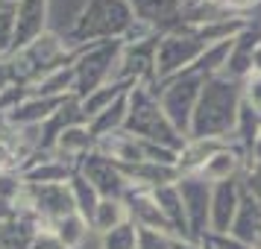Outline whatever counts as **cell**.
Returning a JSON list of instances; mask_svg holds the SVG:
<instances>
[{"label":"cell","instance_id":"e575fe53","mask_svg":"<svg viewBox=\"0 0 261 249\" xmlns=\"http://www.w3.org/2000/svg\"><path fill=\"white\" fill-rule=\"evenodd\" d=\"M249 164H261V135L258 141H255V147H252V155H249ZM247 164V167H249Z\"/></svg>","mask_w":261,"mask_h":249},{"label":"cell","instance_id":"484cf974","mask_svg":"<svg viewBox=\"0 0 261 249\" xmlns=\"http://www.w3.org/2000/svg\"><path fill=\"white\" fill-rule=\"evenodd\" d=\"M50 232L59 237L68 249H76V246H83L85 240L91 237V226L85 223L80 214H68V217H62L59 223H53Z\"/></svg>","mask_w":261,"mask_h":249},{"label":"cell","instance_id":"5b68a950","mask_svg":"<svg viewBox=\"0 0 261 249\" xmlns=\"http://www.w3.org/2000/svg\"><path fill=\"white\" fill-rule=\"evenodd\" d=\"M205 50H208V44L191 24H179L170 33H162L159 47H155V85L194 68Z\"/></svg>","mask_w":261,"mask_h":249},{"label":"cell","instance_id":"d6a6232c","mask_svg":"<svg viewBox=\"0 0 261 249\" xmlns=\"http://www.w3.org/2000/svg\"><path fill=\"white\" fill-rule=\"evenodd\" d=\"M30 249H68V246H65L53 232H41V235L33 240V246H30Z\"/></svg>","mask_w":261,"mask_h":249},{"label":"cell","instance_id":"52a82bcc","mask_svg":"<svg viewBox=\"0 0 261 249\" xmlns=\"http://www.w3.org/2000/svg\"><path fill=\"white\" fill-rule=\"evenodd\" d=\"M179 197H182V208H185V223H188V235L194 240H202L208 235V211H212V185L202 176H179L176 182Z\"/></svg>","mask_w":261,"mask_h":249},{"label":"cell","instance_id":"8fae6325","mask_svg":"<svg viewBox=\"0 0 261 249\" xmlns=\"http://www.w3.org/2000/svg\"><path fill=\"white\" fill-rule=\"evenodd\" d=\"M135 21H144L159 33H170L173 26L182 24L188 0H126Z\"/></svg>","mask_w":261,"mask_h":249},{"label":"cell","instance_id":"277c9868","mask_svg":"<svg viewBox=\"0 0 261 249\" xmlns=\"http://www.w3.org/2000/svg\"><path fill=\"white\" fill-rule=\"evenodd\" d=\"M120 50L123 41H97L88 47L76 50L73 59V97L83 103L85 97H91L97 88L115 82L118 79V65H120Z\"/></svg>","mask_w":261,"mask_h":249},{"label":"cell","instance_id":"836d02e7","mask_svg":"<svg viewBox=\"0 0 261 249\" xmlns=\"http://www.w3.org/2000/svg\"><path fill=\"white\" fill-rule=\"evenodd\" d=\"M170 249H202V243H200V240H194V237L173 235V237H170Z\"/></svg>","mask_w":261,"mask_h":249},{"label":"cell","instance_id":"83f0119b","mask_svg":"<svg viewBox=\"0 0 261 249\" xmlns=\"http://www.w3.org/2000/svg\"><path fill=\"white\" fill-rule=\"evenodd\" d=\"M15 47V0H0V56Z\"/></svg>","mask_w":261,"mask_h":249},{"label":"cell","instance_id":"74e56055","mask_svg":"<svg viewBox=\"0 0 261 249\" xmlns=\"http://www.w3.org/2000/svg\"><path fill=\"white\" fill-rule=\"evenodd\" d=\"M255 246H261V237H258V243H255Z\"/></svg>","mask_w":261,"mask_h":249},{"label":"cell","instance_id":"4316f807","mask_svg":"<svg viewBox=\"0 0 261 249\" xmlns=\"http://www.w3.org/2000/svg\"><path fill=\"white\" fill-rule=\"evenodd\" d=\"M100 249H138V229L135 223H126L100 235Z\"/></svg>","mask_w":261,"mask_h":249},{"label":"cell","instance_id":"7402d4cb","mask_svg":"<svg viewBox=\"0 0 261 249\" xmlns=\"http://www.w3.org/2000/svg\"><path fill=\"white\" fill-rule=\"evenodd\" d=\"M27 94L50 97V100H68V97H73V65L59 68V71L47 73V76H41L36 85L27 88Z\"/></svg>","mask_w":261,"mask_h":249},{"label":"cell","instance_id":"ffe728a7","mask_svg":"<svg viewBox=\"0 0 261 249\" xmlns=\"http://www.w3.org/2000/svg\"><path fill=\"white\" fill-rule=\"evenodd\" d=\"M223 144H229V141H185V147L179 150V161H176L179 176H194V173H200L202 164H205Z\"/></svg>","mask_w":261,"mask_h":249},{"label":"cell","instance_id":"4fadbf2b","mask_svg":"<svg viewBox=\"0 0 261 249\" xmlns=\"http://www.w3.org/2000/svg\"><path fill=\"white\" fill-rule=\"evenodd\" d=\"M50 0H15V50L27 47L41 33H47Z\"/></svg>","mask_w":261,"mask_h":249},{"label":"cell","instance_id":"3957f363","mask_svg":"<svg viewBox=\"0 0 261 249\" xmlns=\"http://www.w3.org/2000/svg\"><path fill=\"white\" fill-rule=\"evenodd\" d=\"M126 126L123 129L135 135V138H144V141L162 144V147H170V150H182L185 147V138L173 129V123L167 120V115L162 112V103L155 97L153 85H132L129 94H126Z\"/></svg>","mask_w":261,"mask_h":249},{"label":"cell","instance_id":"ba28073f","mask_svg":"<svg viewBox=\"0 0 261 249\" xmlns=\"http://www.w3.org/2000/svg\"><path fill=\"white\" fill-rule=\"evenodd\" d=\"M76 170L94 185L97 193H100L103 200H123V193L129 190V179L123 173V167L115 164L112 158H106V155L97 153V150L83 155L80 164H76Z\"/></svg>","mask_w":261,"mask_h":249},{"label":"cell","instance_id":"603a6c76","mask_svg":"<svg viewBox=\"0 0 261 249\" xmlns=\"http://www.w3.org/2000/svg\"><path fill=\"white\" fill-rule=\"evenodd\" d=\"M126 108H129V103H126V94H123L120 100H115L109 108H103L97 118L88 120L91 135L100 141V138H106V135H112V132H120L123 126H126Z\"/></svg>","mask_w":261,"mask_h":249},{"label":"cell","instance_id":"cb8c5ba5","mask_svg":"<svg viewBox=\"0 0 261 249\" xmlns=\"http://www.w3.org/2000/svg\"><path fill=\"white\" fill-rule=\"evenodd\" d=\"M129 88H132V82H123V79H115V82H109V85H103V88H97L91 97H85L83 103V115H85V120H91V118H97L103 108H109L115 100H120L123 94H129Z\"/></svg>","mask_w":261,"mask_h":249},{"label":"cell","instance_id":"9c48e42d","mask_svg":"<svg viewBox=\"0 0 261 249\" xmlns=\"http://www.w3.org/2000/svg\"><path fill=\"white\" fill-rule=\"evenodd\" d=\"M241 197H244V182L241 179H229V182H217L212 185V211H208V232L214 235H226L235 214L241 208Z\"/></svg>","mask_w":261,"mask_h":249},{"label":"cell","instance_id":"f1b7e54d","mask_svg":"<svg viewBox=\"0 0 261 249\" xmlns=\"http://www.w3.org/2000/svg\"><path fill=\"white\" fill-rule=\"evenodd\" d=\"M170 237L167 232H155V229H138V249H170Z\"/></svg>","mask_w":261,"mask_h":249},{"label":"cell","instance_id":"d4e9b609","mask_svg":"<svg viewBox=\"0 0 261 249\" xmlns=\"http://www.w3.org/2000/svg\"><path fill=\"white\" fill-rule=\"evenodd\" d=\"M126 220H129V214H126L123 200H100L94 220H91V232L100 237V235H106V232H112V229L123 226Z\"/></svg>","mask_w":261,"mask_h":249},{"label":"cell","instance_id":"d590c367","mask_svg":"<svg viewBox=\"0 0 261 249\" xmlns=\"http://www.w3.org/2000/svg\"><path fill=\"white\" fill-rule=\"evenodd\" d=\"M252 73H261V44L252 53Z\"/></svg>","mask_w":261,"mask_h":249},{"label":"cell","instance_id":"ac0fdd59","mask_svg":"<svg viewBox=\"0 0 261 249\" xmlns=\"http://www.w3.org/2000/svg\"><path fill=\"white\" fill-rule=\"evenodd\" d=\"M229 235L238 237L241 243H247V246L255 249L261 237V202L255 197H249L247 190H244V197H241V208L235 214V223L229 229Z\"/></svg>","mask_w":261,"mask_h":249},{"label":"cell","instance_id":"9a60e30c","mask_svg":"<svg viewBox=\"0 0 261 249\" xmlns=\"http://www.w3.org/2000/svg\"><path fill=\"white\" fill-rule=\"evenodd\" d=\"M244 170H247V155L229 141V144H223V147H220L205 164H202V170L197 173V176H202L208 185H217V182L241 179L244 176Z\"/></svg>","mask_w":261,"mask_h":249},{"label":"cell","instance_id":"d6986e66","mask_svg":"<svg viewBox=\"0 0 261 249\" xmlns=\"http://www.w3.org/2000/svg\"><path fill=\"white\" fill-rule=\"evenodd\" d=\"M153 197H155V202H159V211L165 214L167 226L173 229V235L191 237V235H188V223H185V208H182V197H179L176 182H173V185L153 188Z\"/></svg>","mask_w":261,"mask_h":249},{"label":"cell","instance_id":"7c38bea8","mask_svg":"<svg viewBox=\"0 0 261 249\" xmlns=\"http://www.w3.org/2000/svg\"><path fill=\"white\" fill-rule=\"evenodd\" d=\"M123 205L129 214V223H135V229H155V232H167L173 235V229L167 226L165 214L159 211L153 190L141 188V185H129V190L123 193Z\"/></svg>","mask_w":261,"mask_h":249},{"label":"cell","instance_id":"8992f818","mask_svg":"<svg viewBox=\"0 0 261 249\" xmlns=\"http://www.w3.org/2000/svg\"><path fill=\"white\" fill-rule=\"evenodd\" d=\"M202 85H205V79L194 71H185V73H179V76H173V79H165V82L153 85L155 97L162 103V112L167 115V120L173 123V129L185 141H188L191 118H194V108H197Z\"/></svg>","mask_w":261,"mask_h":249},{"label":"cell","instance_id":"6da1fadb","mask_svg":"<svg viewBox=\"0 0 261 249\" xmlns=\"http://www.w3.org/2000/svg\"><path fill=\"white\" fill-rule=\"evenodd\" d=\"M241 106H244L241 82L229 79L223 73L205 79L194 118H191L188 141H232Z\"/></svg>","mask_w":261,"mask_h":249},{"label":"cell","instance_id":"f546056e","mask_svg":"<svg viewBox=\"0 0 261 249\" xmlns=\"http://www.w3.org/2000/svg\"><path fill=\"white\" fill-rule=\"evenodd\" d=\"M241 88H244V103L261 115V73H249L241 82Z\"/></svg>","mask_w":261,"mask_h":249},{"label":"cell","instance_id":"ab89813d","mask_svg":"<svg viewBox=\"0 0 261 249\" xmlns=\"http://www.w3.org/2000/svg\"><path fill=\"white\" fill-rule=\"evenodd\" d=\"M255 249H261V246H255Z\"/></svg>","mask_w":261,"mask_h":249},{"label":"cell","instance_id":"4dcf8cb0","mask_svg":"<svg viewBox=\"0 0 261 249\" xmlns=\"http://www.w3.org/2000/svg\"><path fill=\"white\" fill-rule=\"evenodd\" d=\"M202 243L208 249H252V246H247V243H241L238 237H232L229 232L226 235H214V232H208V235L202 237Z\"/></svg>","mask_w":261,"mask_h":249},{"label":"cell","instance_id":"7a4b0ae2","mask_svg":"<svg viewBox=\"0 0 261 249\" xmlns=\"http://www.w3.org/2000/svg\"><path fill=\"white\" fill-rule=\"evenodd\" d=\"M135 15H132L126 0H88L80 15L73 18V24L62 33L65 44L71 50H83L97 41H115L126 36L132 26Z\"/></svg>","mask_w":261,"mask_h":249},{"label":"cell","instance_id":"2e32d148","mask_svg":"<svg viewBox=\"0 0 261 249\" xmlns=\"http://www.w3.org/2000/svg\"><path fill=\"white\" fill-rule=\"evenodd\" d=\"M97 153H103L106 158H112L115 164L120 167H135V164H144V141L129 135L126 129L120 132H112L106 138L97 141Z\"/></svg>","mask_w":261,"mask_h":249},{"label":"cell","instance_id":"30bf717a","mask_svg":"<svg viewBox=\"0 0 261 249\" xmlns=\"http://www.w3.org/2000/svg\"><path fill=\"white\" fill-rule=\"evenodd\" d=\"M76 167L62 161L56 153L38 150L36 155H30L24 164L18 167V176L24 179V185H65L73 176Z\"/></svg>","mask_w":261,"mask_h":249},{"label":"cell","instance_id":"5bb4252c","mask_svg":"<svg viewBox=\"0 0 261 249\" xmlns=\"http://www.w3.org/2000/svg\"><path fill=\"white\" fill-rule=\"evenodd\" d=\"M65 100H50V97H36L27 94L24 100H18L9 112L0 115V123L3 126H12V129H27V126H44L56 108L62 106Z\"/></svg>","mask_w":261,"mask_h":249},{"label":"cell","instance_id":"1f68e13d","mask_svg":"<svg viewBox=\"0 0 261 249\" xmlns=\"http://www.w3.org/2000/svg\"><path fill=\"white\" fill-rule=\"evenodd\" d=\"M241 182H244V190H247L249 197H255L261 202V164H249L244 170Z\"/></svg>","mask_w":261,"mask_h":249},{"label":"cell","instance_id":"44dd1931","mask_svg":"<svg viewBox=\"0 0 261 249\" xmlns=\"http://www.w3.org/2000/svg\"><path fill=\"white\" fill-rule=\"evenodd\" d=\"M68 188H71V197H73V211L91 226V220H94V214H97V205H100L103 197L97 193V188L80 173V170H73V176L68 179Z\"/></svg>","mask_w":261,"mask_h":249},{"label":"cell","instance_id":"8d00e7d4","mask_svg":"<svg viewBox=\"0 0 261 249\" xmlns=\"http://www.w3.org/2000/svg\"><path fill=\"white\" fill-rule=\"evenodd\" d=\"M200 243H202V240H200ZM202 249H208V246H205V243H202Z\"/></svg>","mask_w":261,"mask_h":249},{"label":"cell","instance_id":"e0dca14e","mask_svg":"<svg viewBox=\"0 0 261 249\" xmlns=\"http://www.w3.org/2000/svg\"><path fill=\"white\" fill-rule=\"evenodd\" d=\"M91 150H97V138L91 135L88 129V123H76V126H68V129L62 132L59 138L53 141L47 153H56L62 161H68V164H80V158L88 155Z\"/></svg>","mask_w":261,"mask_h":249},{"label":"cell","instance_id":"f35d334b","mask_svg":"<svg viewBox=\"0 0 261 249\" xmlns=\"http://www.w3.org/2000/svg\"><path fill=\"white\" fill-rule=\"evenodd\" d=\"M194 3H200V0H194Z\"/></svg>","mask_w":261,"mask_h":249}]
</instances>
